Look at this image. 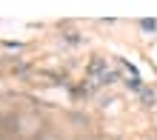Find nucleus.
I'll return each mask as SVG.
<instances>
[{"instance_id": "nucleus-1", "label": "nucleus", "mask_w": 157, "mask_h": 140, "mask_svg": "<svg viewBox=\"0 0 157 140\" xmlns=\"http://www.w3.org/2000/svg\"><path fill=\"white\" fill-rule=\"evenodd\" d=\"M86 74H89V80H97V83H100V80L109 74V72H106V57H94V60L89 63Z\"/></svg>"}, {"instance_id": "nucleus-2", "label": "nucleus", "mask_w": 157, "mask_h": 140, "mask_svg": "<svg viewBox=\"0 0 157 140\" xmlns=\"http://www.w3.org/2000/svg\"><path fill=\"white\" fill-rule=\"evenodd\" d=\"M137 95H140L143 106H154V103H157V91H154V89H149V86H143L140 91H137Z\"/></svg>"}, {"instance_id": "nucleus-3", "label": "nucleus", "mask_w": 157, "mask_h": 140, "mask_svg": "<svg viewBox=\"0 0 157 140\" xmlns=\"http://www.w3.org/2000/svg\"><path fill=\"white\" fill-rule=\"evenodd\" d=\"M140 29L143 32H157V20H140Z\"/></svg>"}]
</instances>
